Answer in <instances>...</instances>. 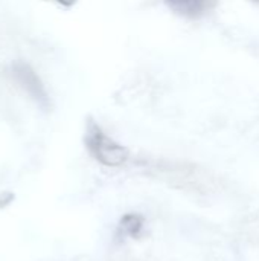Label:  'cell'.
<instances>
[{"mask_svg":"<svg viewBox=\"0 0 259 261\" xmlns=\"http://www.w3.org/2000/svg\"><path fill=\"white\" fill-rule=\"evenodd\" d=\"M163 2L172 12L188 18H198L208 14L217 3V0H163Z\"/></svg>","mask_w":259,"mask_h":261,"instance_id":"3","label":"cell"},{"mask_svg":"<svg viewBox=\"0 0 259 261\" xmlns=\"http://www.w3.org/2000/svg\"><path fill=\"white\" fill-rule=\"evenodd\" d=\"M85 145L92 156L107 167H119L128 159V150L110 138L95 121H89L87 124Z\"/></svg>","mask_w":259,"mask_h":261,"instance_id":"1","label":"cell"},{"mask_svg":"<svg viewBox=\"0 0 259 261\" xmlns=\"http://www.w3.org/2000/svg\"><path fill=\"white\" fill-rule=\"evenodd\" d=\"M52 2H55L61 6H73L78 0H52Z\"/></svg>","mask_w":259,"mask_h":261,"instance_id":"4","label":"cell"},{"mask_svg":"<svg viewBox=\"0 0 259 261\" xmlns=\"http://www.w3.org/2000/svg\"><path fill=\"white\" fill-rule=\"evenodd\" d=\"M11 75L14 78V81L41 107L47 109L49 107V95L43 86V83L40 81L38 75L35 73V70L23 63V61H17L11 66Z\"/></svg>","mask_w":259,"mask_h":261,"instance_id":"2","label":"cell"}]
</instances>
